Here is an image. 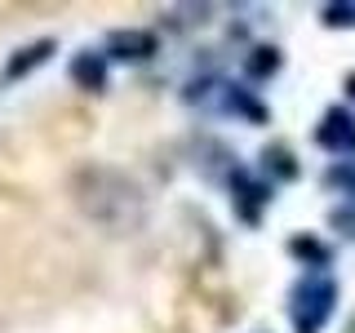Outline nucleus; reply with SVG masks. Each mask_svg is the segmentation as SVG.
Here are the masks:
<instances>
[{
	"label": "nucleus",
	"instance_id": "nucleus-1",
	"mask_svg": "<svg viewBox=\"0 0 355 333\" xmlns=\"http://www.w3.org/2000/svg\"><path fill=\"white\" fill-rule=\"evenodd\" d=\"M71 196H76V209L107 231H133L147 214L138 182L120 169H107V164H85L71 178Z\"/></svg>",
	"mask_w": 355,
	"mask_h": 333
},
{
	"label": "nucleus",
	"instance_id": "nucleus-4",
	"mask_svg": "<svg viewBox=\"0 0 355 333\" xmlns=\"http://www.w3.org/2000/svg\"><path fill=\"white\" fill-rule=\"evenodd\" d=\"M315 142L324 151H355V116L347 107H329L315 129Z\"/></svg>",
	"mask_w": 355,
	"mask_h": 333
},
{
	"label": "nucleus",
	"instance_id": "nucleus-7",
	"mask_svg": "<svg viewBox=\"0 0 355 333\" xmlns=\"http://www.w3.org/2000/svg\"><path fill=\"white\" fill-rule=\"evenodd\" d=\"M71 80H76V89H85V94H103L107 89V58L103 53H76Z\"/></svg>",
	"mask_w": 355,
	"mask_h": 333
},
{
	"label": "nucleus",
	"instance_id": "nucleus-13",
	"mask_svg": "<svg viewBox=\"0 0 355 333\" xmlns=\"http://www.w3.org/2000/svg\"><path fill=\"white\" fill-rule=\"evenodd\" d=\"M347 94H351V98H355V71H351V80H347Z\"/></svg>",
	"mask_w": 355,
	"mask_h": 333
},
{
	"label": "nucleus",
	"instance_id": "nucleus-9",
	"mask_svg": "<svg viewBox=\"0 0 355 333\" xmlns=\"http://www.w3.org/2000/svg\"><path fill=\"white\" fill-rule=\"evenodd\" d=\"M275 67H280V53H275L271 44H258V49H253L249 58H244V71H249V76H258V80H262V76H271Z\"/></svg>",
	"mask_w": 355,
	"mask_h": 333
},
{
	"label": "nucleus",
	"instance_id": "nucleus-2",
	"mask_svg": "<svg viewBox=\"0 0 355 333\" xmlns=\"http://www.w3.org/2000/svg\"><path fill=\"white\" fill-rule=\"evenodd\" d=\"M333 307H338V284H333L329 275H306V280H297L293 293H288L293 333H320L329 325Z\"/></svg>",
	"mask_w": 355,
	"mask_h": 333
},
{
	"label": "nucleus",
	"instance_id": "nucleus-11",
	"mask_svg": "<svg viewBox=\"0 0 355 333\" xmlns=\"http://www.w3.org/2000/svg\"><path fill=\"white\" fill-rule=\"evenodd\" d=\"M324 182L329 187H342V191L355 196V164H333V169L324 173Z\"/></svg>",
	"mask_w": 355,
	"mask_h": 333
},
{
	"label": "nucleus",
	"instance_id": "nucleus-10",
	"mask_svg": "<svg viewBox=\"0 0 355 333\" xmlns=\"http://www.w3.org/2000/svg\"><path fill=\"white\" fill-rule=\"evenodd\" d=\"M288 249H293L297 258H306L311 266H324V262H329V249H324V244H315V240H306V236H302V240H293Z\"/></svg>",
	"mask_w": 355,
	"mask_h": 333
},
{
	"label": "nucleus",
	"instance_id": "nucleus-12",
	"mask_svg": "<svg viewBox=\"0 0 355 333\" xmlns=\"http://www.w3.org/2000/svg\"><path fill=\"white\" fill-rule=\"evenodd\" d=\"M320 18H324L329 27H351V22H355V5H324Z\"/></svg>",
	"mask_w": 355,
	"mask_h": 333
},
{
	"label": "nucleus",
	"instance_id": "nucleus-5",
	"mask_svg": "<svg viewBox=\"0 0 355 333\" xmlns=\"http://www.w3.org/2000/svg\"><path fill=\"white\" fill-rule=\"evenodd\" d=\"M58 49V40H31V44H22V49L14 53V58H9V67H5V80H22V76L27 71H36V67H44L49 62V53Z\"/></svg>",
	"mask_w": 355,
	"mask_h": 333
},
{
	"label": "nucleus",
	"instance_id": "nucleus-6",
	"mask_svg": "<svg viewBox=\"0 0 355 333\" xmlns=\"http://www.w3.org/2000/svg\"><path fill=\"white\" fill-rule=\"evenodd\" d=\"M107 53H116V58H125V62L151 58V53H155V36H151V31H111V36H107Z\"/></svg>",
	"mask_w": 355,
	"mask_h": 333
},
{
	"label": "nucleus",
	"instance_id": "nucleus-3",
	"mask_svg": "<svg viewBox=\"0 0 355 333\" xmlns=\"http://www.w3.org/2000/svg\"><path fill=\"white\" fill-rule=\"evenodd\" d=\"M231 200H236V218L249 222V227H258L262 214H266V200H271V196H266V187H262L253 173L236 169V173H231Z\"/></svg>",
	"mask_w": 355,
	"mask_h": 333
},
{
	"label": "nucleus",
	"instance_id": "nucleus-8",
	"mask_svg": "<svg viewBox=\"0 0 355 333\" xmlns=\"http://www.w3.org/2000/svg\"><path fill=\"white\" fill-rule=\"evenodd\" d=\"M262 164H266L275 178H284V182H293V178H297V155L288 151L284 142H271V147L262 151Z\"/></svg>",
	"mask_w": 355,
	"mask_h": 333
}]
</instances>
